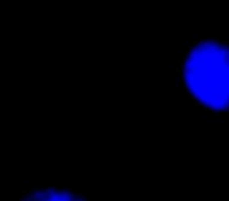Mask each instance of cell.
<instances>
[{
  "label": "cell",
  "mask_w": 229,
  "mask_h": 201,
  "mask_svg": "<svg viewBox=\"0 0 229 201\" xmlns=\"http://www.w3.org/2000/svg\"><path fill=\"white\" fill-rule=\"evenodd\" d=\"M165 75L207 125H229V31L189 36L167 53Z\"/></svg>",
  "instance_id": "6da1fadb"
}]
</instances>
